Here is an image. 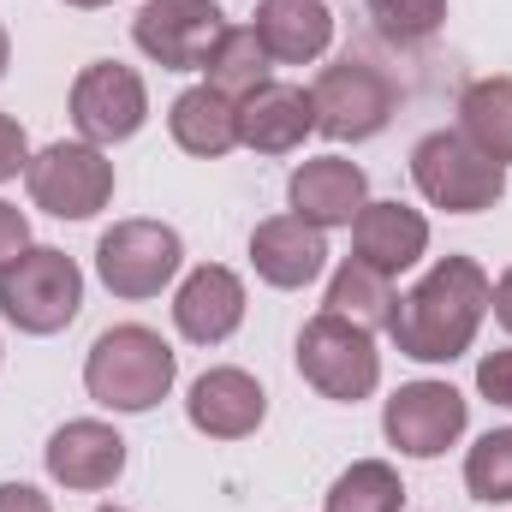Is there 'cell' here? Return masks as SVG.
<instances>
[{
  "label": "cell",
  "instance_id": "52a82bcc",
  "mask_svg": "<svg viewBox=\"0 0 512 512\" xmlns=\"http://www.w3.org/2000/svg\"><path fill=\"white\" fill-rule=\"evenodd\" d=\"M310 108H316V131L334 137V143H370L382 137L393 120V84L370 60H334L316 72L310 84Z\"/></svg>",
  "mask_w": 512,
  "mask_h": 512
},
{
  "label": "cell",
  "instance_id": "ffe728a7",
  "mask_svg": "<svg viewBox=\"0 0 512 512\" xmlns=\"http://www.w3.org/2000/svg\"><path fill=\"white\" fill-rule=\"evenodd\" d=\"M167 131H173V143H179L185 155L221 161L227 149H239V102L221 96V90H209V84H197V90L173 96Z\"/></svg>",
  "mask_w": 512,
  "mask_h": 512
},
{
  "label": "cell",
  "instance_id": "6da1fadb",
  "mask_svg": "<svg viewBox=\"0 0 512 512\" xmlns=\"http://www.w3.org/2000/svg\"><path fill=\"white\" fill-rule=\"evenodd\" d=\"M489 292L495 280L483 274L477 256H441L411 292L393 298L387 310V340L399 346V358L417 364H453L471 352L483 316H489Z\"/></svg>",
  "mask_w": 512,
  "mask_h": 512
},
{
  "label": "cell",
  "instance_id": "5bb4252c",
  "mask_svg": "<svg viewBox=\"0 0 512 512\" xmlns=\"http://www.w3.org/2000/svg\"><path fill=\"white\" fill-rule=\"evenodd\" d=\"M245 322V280L227 268V262H203L179 280L173 292V328L191 340V346H221L233 340Z\"/></svg>",
  "mask_w": 512,
  "mask_h": 512
},
{
  "label": "cell",
  "instance_id": "8992f818",
  "mask_svg": "<svg viewBox=\"0 0 512 512\" xmlns=\"http://www.w3.org/2000/svg\"><path fill=\"white\" fill-rule=\"evenodd\" d=\"M24 185H30V203L48 209L54 221H90L114 203V161L96 149V143H48L30 155L24 167Z\"/></svg>",
  "mask_w": 512,
  "mask_h": 512
},
{
  "label": "cell",
  "instance_id": "4dcf8cb0",
  "mask_svg": "<svg viewBox=\"0 0 512 512\" xmlns=\"http://www.w3.org/2000/svg\"><path fill=\"white\" fill-rule=\"evenodd\" d=\"M489 310H495V322L512 334V268H501V280H495V292H489Z\"/></svg>",
  "mask_w": 512,
  "mask_h": 512
},
{
  "label": "cell",
  "instance_id": "836d02e7",
  "mask_svg": "<svg viewBox=\"0 0 512 512\" xmlns=\"http://www.w3.org/2000/svg\"><path fill=\"white\" fill-rule=\"evenodd\" d=\"M102 512H126V507H102Z\"/></svg>",
  "mask_w": 512,
  "mask_h": 512
},
{
  "label": "cell",
  "instance_id": "f1b7e54d",
  "mask_svg": "<svg viewBox=\"0 0 512 512\" xmlns=\"http://www.w3.org/2000/svg\"><path fill=\"white\" fill-rule=\"evenodd\" d=\"M24 251H30V221H24L18 203H0V268L18 262Z\"/></svg>",
  "mask_w": 512,
  "mask_h": 512
},
{
  "label": "cell",
  "instance_id": "9c48e42d",
  "mask_svg": "<svg viewBox=\"0 0 512 512\" xmlns=\"http://www.w3.org/2000/svg\"><path fill=\"white\" fill-rule=\"evenodd\" d=\"M221 30H227V12L215 0H143V12L131 18V42L161 72H203Z\"/></svg>",
  "mask_w": 512,
  "mask_h": 512
},
{
  "label": "cell",
  "instance_id": "7a4b0ae2",
  "mask_svg": "<svg viewBox=\"0 0 512 512\" xmlns=\"http://www.w3.org/2000/svg\"><path fill=\"white\" fill-rule=\"evenodd\" d=\"M173 382H179V352L143 322H120V328L96 334V346L84 358V393L120 417L155 411L173 393Z\"/></svg>",
  "mask_w": 512,
  "mask_h": 512
},
{
  "label": "cell",
  "instance_id": "ac0fdd59",
  "mask_svg": "<svg viewBox=\"0 0 512 512\" xmlns=\"http://www.w3.org/2000/svg\"><path fill=\"white\" fill-rule=\"evenodd\" d=\"M352 251L358 262H370L376 274H405L417 268L423 251H429V221L405 203H364L358 221H352Z\"/></svg>",
  "mask_w": 512,
  "mask_h": 512
},
{
  "label": "cell",
  "instance_id": "4fadbf2b",
  "mask_svg": "<svg viewBox=\"0 0 512 512\" xmlns=\"http://www.w3.org/2000/svg\"><path fill=\"white\" fill-rule=\"evenodd\" d=\"M185 417H191V429L209 435V441H245V435L262 429V417H268V393H262V382H256L251 370L215 364V370H203V376L191 382Z\"/></svg>",
  "mask_w": 512,
  "mask_h": 512
},
{
  "label": "cell",
  "instance_id": "2e32d148",
  "mask_svg": "<svg viewBox=\"0 0 512 512\" xmlns=\"http://www.w3.org/2000/svg\"><path fill=\"white\" fill-rule=\"evenodd\" d=\"M251 268L262 286L298 292V286H310L328 268V233L298 221V215H268L251 233Z\"/></svg>",
  "mask_w": 512,
  "mask_h": 512
},
{
  "label": "cell",
  "instance_id": "7402d4cb",
  "mask_svg": "<svg viewBox=\"0 0 512 512\" xmlns=\"http://www.w3.org/2000/svg\"><path fill=\"white\" fill-rule=\"evenodd\" d=\"M268 66L274 60H268V48H262V36H256L251 24H227L221 42L203 60V84L221 90V96H233V102H245L256 84H268Z\"/></svg>",
  "mask_w": 512,
  "mask_h": 512
},
{
  "label": "cell",
  "instance_id": "603a6c76",
  "mask_svg": "<svg viewBox=\"0 0 512 512\" xmlns=\"http://www.w3.org/2000/svg\"><path fill=\"white\" fill-rule=\"evenodd\" d=\"M322 310H334V316H346V322H358V328H387V310H393V280L376 274L370 262H358V256H346L340 268H334V280H328V304Z\"/></svg>",
  "mask_w": 512,
  "mask_h": 512
},
{
  "label": "cell",
  "instance_id": "cb8c5ba5",
  "mask_svg": "<svg viewBox=\"0 0 512 512\" xmlns=\"http://www.w3.org/2000/svg\"><path fill=\"white\" fill-rule=\"evenodd\" d=\"M405 507V483L387 459H358L334 477L328 512H399Z\"/></svg>",
  "mask_w": 512,
  "mask_h": 512
},
{
  "label": "cell",
  "instance_id": "d6a6232c",
  "mask_svg": "<svg viewBox=\"0 0 512 512\" xmlns=\"http://www.w3.org/2000/svg\"><path fill=\"white\" fill-rule=\"evenodd\" d=\"M66 6H78V12H96V6H108V0H66Z\"/></svg>",
  "mask_w": 512,
  "mask_h": 512
},
{
  "label": "cell",
  "instance_id": "8fae6325",
  "mask_svg": "<svg viewBox=\"0 0 512 512\" xmlns=\"http://www.w3.org/2000/svg\"><path fill=\"white\" fill-rule=\"evenodd\" d=\"M471 423V405L453 382H405L382 405V435L405 459H441Z\"/></svg>",
  "mask_w": 512,
  "mask_h": 512
},
{
  "label": "cell",
  "instance_id": "f546056e",
  "mask_svg": "<svg viewBox=\"0 0 512 512\" xmlns=\"http://www.w3.org/2000/svg\"><path fill=\"white\" fill-rule=\"evenodd\" d=\"M0 512H54V501L30 483H0Z\"/></svg>",
  "mask_w": 512,
  "mask_h": 512
},
{
  "label": "cell",
  "instance_id": "9a60e30c",
  "mask_svg": "<svg viewBox=\"0 0 512 512\" xmlns=\"http://www.w3.org/2000/svg\"><path fill=\"white\" fill-rule=\"evenodd\" d=\"M286 203H292V215L298 221H310V227H352L358 221V209L370 203V179H364V167L358 161H346V155H316V161H304L292 179H286Z\"/></svg>",
  "mask_w": 512,
  "mask_h": 512
},
{
  "label": "cell",
  "instance_id": "4316f807",
  "mask_svg": "<svg viewBox=\"0 0 512 512\" xmlns=\"http://www.w3.org/2000/svg\"><path fill=\"white\" fill-rule=\"evenodd\" d=\"M477 393H483L489 405H507L512 411V346L489 352V358L477 364Z\"/></svg>",
  "mask_w": 512,
  "mask_h": 512
},
{
  "label": "cell",
  "instance_id": "5b68a950",
  "mask_svg": "<svg viewBox=\"0 0 512 512\" xmlns=\"http://www.w3.org/2000/svg\"><path fill=\"white\" fill-rule=\"evenodd\" d=\"M298 376L316 387L322 399H340V405H358L382 387V352H376V334L322 310L298 328Z\"/></svg>",
  "mask_w": 512,
  "mask_h": 512
},
{
  "label": "cell",
  "instance_id": "e0dca14e",
  "mask_svg": "<svg viewBox=\"0 0 512 512\" xmlns=\"http://www.w3.org/2000/svg\"><path fill=\"white\" fill-rule=\"evenodd\" d=\"M310 131H316V108H310V90H298V84L268 78L239 102V143L256 155H292V149H304Z\"/></svg>",
  "mask_w": 512,
  "mask_h": 512
},
{
  "label": "cell",
  "instance_id": "83f0119b",
  "mask_svg": "<svg viewBox=\"0 0 512 512\" xmlns=\"http://www.w3.org/2000/svg\"><path fill=\"white\" fill-rule=\"evenodd\" d=\"M24 167H30V137H24V126L12 114H0V185L18 179Z\"/></svg>",
  "mask_w": 512,
  "mask_h": 512
},
{
  "label": "cell",
  "instance_id": "ba28073f",
  "mask_svg": "<svg viewBox=\"0 0 512 512\" xmlns=\"http://www.w3.org/2000/svg\"><path fill=\"white\" fill-rule=\"evenodd\" d=\"M185 262V239L167 221H114L96 239V274L114 298H155Z\"/></svg>",
  "mask_w": 512,
  "mask_h": 512
},
{
  "label": "cell",
  "instance_id": "d6986e66",
  "mask_svg": "<svg viewBox=\"0 0 512 512\" xmlns=\"http://www.w3.org/2000/svg\"><path fill=\"white\" fill-rule=\"evenodd\" d=\"M256 36L268 48V60L280 66H310L328 54L334 42V12L322 0H256Z\"/></svg>",
  "mask_w": 512,
  "mask_h": 512
},
{
  "label": "cell",
  "instance_id": "1f68e13d",
  "mask_svg": "<svg viewBox=\"0 0 512 512\" xmlns=\"http://www.w3.org/2000/svg\"><path fill=\"white\" fill-rule=\"evenodd\" d=\"M6 60H12V36H6V24H0V78H6Z\"/></svg>",
  "mask_w": 512,
  "mask_h": 512
},
{
  "label": "cell",
  "instance_id": "3957f363",
  "mask_svg": "<svg viewBox=\"0 0 512 512\" xmlns=\"http://www.w3.org/2000/svg\"><path fill=\"white\" fill-rule=\"evenodd\" d=\"M411 185L423 191L429 209L483 215L507 197V167L495 155H483L465 131H429L411 149Z\"/></svg>",
  "mask_w": 512,
  "mask_h": 512
},
{
  "label": "cell",
  "instance_id": "30bf717a",
  "mask_svg": "<svg viewBox=\"0 0 512 512\" xmlns=\"http://www.w3.org/2000/svg\"><path fill=\"white\" fill-rule=\"evenodd\" d=\"M149 120V90L143 78L120 66V60H90L78 78H72V126L84 143L108 149V143H126L137 137Z\"/></svg>",
  "mask_w": 512,
  "mask_h": 512
},
{
  "label": "cell",
  "instance_id": "44dd1931",
  "mask_svg": "<svg viewBox=\"0 0 512 512\" xmlns=\"http://www.w3.org/2000/svg\"><path fill=\"white\" fill-rule=\"evenodd\" d=\"M459 131L495 155L501 167H512V78H477L459 90Z\"/></svg>",
  "mask_w": 512,
  "mask_h": 512
},
{
  "label": "cell",
  "instance_id": "277c9868",
  "mask_svg": "<svg viewBox=\"0 0 512 512\" xmlns=\"http://www.w3.org/2000/svg\"><path fill=\"white\" fill-rule=\"evenodd\" d=\"M84 310V268L54 245H30L18 262L0 268V316L18 328V334H60L72 328Z\"/></svg>",
  "mask_w": 512,
  "mask_h": 512
},
{
  "label": "cell",
  "instance_id": "7c38bea8",
  "mask_svg": "<svg viewBox=\"0 0 512 512\" xmlns=\"http://www.w3.org/2000/svg\"><path fill=\"white\" fill-rule=\"evenodd\" d=\"M42 465L48 477L66 489V495H96V489H114L120 471H126V435L102 417H72L48 435L42 447Z\"/></svg>",
  "mask_w": 512,
  "mask_h": 512
},
{
  "label": "cell",
  "instance_id": "d4e9b609",
  "mask_svg": "<svg viewBox=\"0 0 512 512\" xmlns=\"http://www.w3.org/2000/svg\"><path fill=\"white\" fill-rule=\"evenodd\" d=\"M465 489L483 507H512V429H489L465 453Z\"/></svg>",
  "mask_w": 512,
  "mask_h": 512
},
{
  "label": "cell",
  "instance_id": "484cf974",
  "mask_svg": "<svg viewBox=\"0 0 512 512\" xmlns=\"http://www.w3.org/2000/svg\"><path fill=\"white\" fill-rule=\"evenodd\" d=\"M387 42H429L447 24V0H364Z\"/></svg>",
  "mask_w": 512,
  "mask_h": 512
}]
</instances>
